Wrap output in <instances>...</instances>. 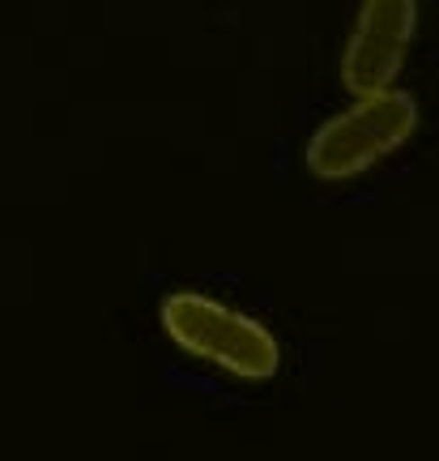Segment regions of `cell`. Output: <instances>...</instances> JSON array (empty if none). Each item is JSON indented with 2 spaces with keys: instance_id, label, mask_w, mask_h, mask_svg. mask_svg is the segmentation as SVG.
Returning a JSON list of instances; mask_svg holds the SVG:
<instances>
[{
  "instance_id": "3",
  "label": "cell",
  "mask_w": 439,
  "mask_h": 461,
  "mask_svg": "<svg viewBox=\"0 0 439 461\" xmlns=\"http://www.w3.org/2000/svg\"><path fill=\"white\" fill-rule=\"evenodd\" d=\"M418 26V5L414 0H367L354 17V31L342 51V82L350 95H384L392 90L406 48Z\"/></svg>"
},
{
  "instance_id": "1",
  "label": "cell",
  "mask_w": 439,
  "mask_h": 461,
  "mask_svg": "<svg viewBox=\"0 0 439 461\" xmlns=\"http://www.w3.org/2000/svg\"><path fill=\"white\" fill-rule=\"evenodd\" d=\"M163 330L166 338L196 359L222 367L239 380H269L282 367V346L261 321L235 312L227 303L201 291H171L163 299Z\"/></svg>"
},
{
  "instance_id": "2",
  "label": "cell",
  "mask_w": 439,
  "mask_h": 461,
  "mask_svg": "<svg viewBox=\"0 0 439 461\" xmlns=\"http://www.w3.org/2000/svg\"><path fill=\"white\" fill-rule=\"evenodd\" d=\"M418 129V103L409 90H384L350 103L345 112L328 115L308 137V167L320 180H350L358 171L380 163L384 154L406 146Z\"/></svg>"
}]
</instances>
